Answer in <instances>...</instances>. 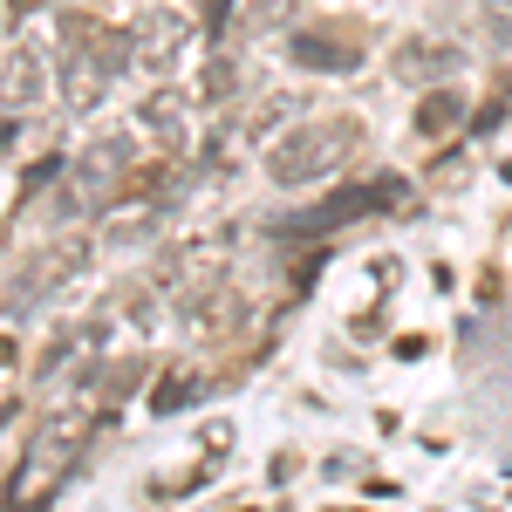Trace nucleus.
<instances>
[{"mask_svg": "<svg viewBox=\"0 0 512 512\" xmlns=\"http://www.w3.org/2000/svg\"><path fill=\"white\" fill-rule=\"evenodd\" d=\"M403 198H410V185H403V178H383V185H342L335 198H321L315 212H301V219H280L274 233H280V239H321V233H335V226H349V219H362V212L403 205Z\"/></svg>", "mask_w": 512, "mask_h": 512, "instance_id": "obj_4", "label": "nucleus"}, {"mask_svg": "<svg viewBox=\"0 0 512 512\" xmlns=\"http://www.w3.org/2000/svg\"><path fill=\"white\" fill-rule=\"evenodd\" d=\"M294 21V0H239V35H267Z\"/></svg>", "mask_w": 512, "mask_h": 512, "instance_id": "obj_17", "label": "nucleus"}, {"mask_svg": "<svg viewBox=\"0 0 512 512\" xmlns=\"http://www.w3.org/2000/svg\"><path fill=\"white\" fill-rule=\"evenodd\" d=\"M178 315L192 321V328H205V335H233L239 321H246V301H239L233 287H219V294H205V301H192V308H178Z\"/></svg>", "mask_w": 512, "mask_h": 512, "instance_id": "obj_13", "label": "nucleus"}, {"mask_svg": "<svg viewBox=\"0 0 512 512\" xmlns=\"http://www.w3.org/2000/svg\"><path fill=\"white\" fill-rule=\"evenodd\" d=\"M362 151V123L355 117H301L287 137L267 144V178L301 192V185H328L342 164Z\"/></svg>", "mask_w": 512, "mask_h": 512, "instance_id": "obj_1", "label": "nucleus"}, {"mask_svg": "<svg viewBox=\"0 0 512 512\" xmlns=\"http://www.w3.org/2000/svg\"><path fill=\"white\" fill-rule=\"evenodd\" d=\"M48 48L35 35H14L7 41V117H28L48 103Z\"/></svg>", "mask_w": 512, "mask_h": 512, "instance_id": "obj_8", "label": "nucleus"}, {"mask_svg": "<svg viewBox=\"0 0 512 512\" xmlns=\"http://www.w3.org/2000/svg\"><path fill=\"white\" fill-rule=\"evenodd\" d=\"M130 41H137V69L178 76V69L192 62V48H198V21L185 14V7H171V0H151V7H137Z\"/></svg>", "mask_w": 512, "mask_h": 512, "instance_id": "obj_3", "label": "nucleus"}, {"mask_svg": "<svg viewBox=\"0 0 512 512\" xmlns=\"http://www.w3.org/2000/svg\"><path fill=\"white\" fill-rule=\"evenodd\" d=\"M137 137H151L164 158L185 151V96L178 89H158L151 103H137Z\"/></svg>", "mask_w": 512, "mask_h": 512, "instance_id": "obj_12", "label": "nucleus"}, {"mask_svg": "<svg viewBox=\"0 0 512 512\" xmlns=\"http://www.w3.org/2000/svg\"><path fill=\"white\" fill-rule=\"evenodd\" d=\"M287 62L308 69V76H349V69H362V48L328 35V28H294L287 35Z\"/></svg>", "mask_w": 512, "mask_h": 512, "instance_id": "obj_9", "label": "nucleus"}, {"mask_svg": "<svg viewBox=\"0 0 512 512\" xmlns=\"http://www.w3.org/2000/svg\"><path fill=\"white\" fill-rule=\"evenodd\" d=\"M62 48H82V55L103 62L110 76H130V69H137L130 28H110V21H96V14H62Z\"/></svg>", "mask_w": 512, "mask_h": 512, "instance_id": "obj_7", "label": "nucleus"}, {"mask_svg": "<svg viewBox=\"0 0 512 512\" xmlns=\"http://www.w3.org/2000/svg\"><path fill=\"white\" fill-rule=\"evenodd\" d=\"M82 444H89V410L76 403H62V410H48L35 431V478H62L69 465L82 458Z\"/></svg>", "mask_w": 512, "mask_h": 512, "instance_id": "obj_6", "label": "nucleus"}, {"mask_svg": "<svg viewBox=\"0 0 512 512\" xmlns=\"http://www.w3.org/2000/svg\"><path fill=\"white\" fill-rule=\"evenodd\" d=\"M144 376H151V362H144V355H123V362H110V369H103V383H96V396H103V403L117 410L123 396H130L137 383H144Z\"/></svg>", "mask_w": 512, "mask_h": 512, "instance_id": "obj_15", "label": "nucleus"}, {"mask_svg": "<svg viewBox=\"0 0 512 512\" xmlns=\"http://www.w3.org/2000/svg\"><path fill=\"white\" fill-rule=\"evenodd\" d=\"M89 267V239H55V246H41L35 260H21L14 280H7V315H21V301H48L62 280H76Z\"/></svg>", "mask_w": 512, "mask_h": 512, "instance_id": "obj_5", "label": "nucleus"}, {"mask_svg": "<svg viewBox=\"0 0 512 512\" xmlns=\"http://www.w3.org/2000/svg\"><path fill=\"white\" fill-rule=\"evenodd\" d=\"M458 48L451 41H431V35H410V41H396V55H390V76L396 82H444V76H458Z\"/></svg>", "mask_w": 512, "mask_h": 512, "instance_id": "obj_10", "label": "nucleus"}, {"mask_svg": "<svg viewBox=\"0 0 512 512\" xmlns=\"http://www.w3.org/2000/svg\"><path fill=\"white\" fill-rule=\"evenodd\" d=\"M110 82H117V76H110L103 62H89L82 48H62V69H55V89H62V103H69L76 117H89V110H96V103L110 96Z\"/></svg>", "mask_w": 512, "mask_h": 512, "instance_id": "obj_11", "label": "nucleus"}, {"mask_svg": "<svg viewBox=\"0 0 512 512\" xmlns=\"http://www.w3.org/2000/svg\"><path fill=\"white\" fill-rule=\"evenodd\" d=\"M233 82H239L233 55H212V62H205V103H226V96H233Z\"/></svg>", "mask_w": 512, "mask_h": 512, "instance_id": "obj_18", "label": "nucleus"}, {"mask_svg": "<svg viewBox=\"0 0 512 512\" xmlns=\"http://www.w3.org/2000/svg\"><path fill=\"white\" fill-rule=\"evenodd\" d=\"M41 0H7V28H14V35H21V21H28V14H35Z\"/></svg>", "mask_w": 512, "mask_h": 512, "instance_id": "obj_19", "label": "nucleus"}, {"mask_svg": "<svg viewBox=\"0 0 512 512\" xmlns=\"http://www.w3.org/2000/svg\"><path fill=\"white\" fill-rule=\"evenodd\" d=\"M233 233L226 226H212V233H185L178 246H164L158 260V294H171L178 308H192L205 294H219V287H233Z\"/></svg>", "mask_w": 512, "mask_h": 512, "instance_id": "obj_2", "label": "nucleus"}, {"mask_svg": "<svg viewBox=\"0 0 512 512\" xmlns=\"http://www.w3.org/2000/svg\"><path fill=\"white\" fill-rule=\"evenodd\" d=\"M198 390H205V383H198L192 369H171L158 390H151V410H158V417H178L185 403H198Z\"/></svg>", "mask_w": 512, "mask_h": 512, "instance_id": "obj_16", "label": "nucleus"}, {"mask_svg": "<svg viewBox=\"0 0 512 512\" xmlns=\"http://www.w3.org/2000/svg\"><path fill=\"white\" fill-rule=\"evenodd\" d=\"M458 123H465V103H458L451 89H431V96L417 103V130H424V137H451Z\"/></svg>", "mask_w": 512, "mask_h": 512, "instance_id": "obj_14", "label": "nucleus"}]
</instances>
